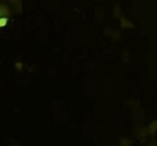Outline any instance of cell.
<instances>
[{
	"label": "cell",
	"instance_id": "1",
	"mask_svg": "<svg viewBox=\"0 0 157 146\" xmlns=\"http://www.w3.org/2000/svg\"><path fill=\"white\" fill-rule=\"evenodd\" d=\"M6 15H7V16L11 15V10H10L7 6L0 4V18H1V17H5Z\"/></svg>",
	"mask_w": 157,
	"mask_h": 146
},
{
	"label": "cell",
	"instance_id": "2",
	"mask_svg": "<svg viewBox=\"0 0 157 146\" xmlns=\"http://www.w3.org/2000/svg\"><path fill=\"white\" fill-rule=\"evenodd\" d=\"M121 25L123 28H133V23L129 22L128 20H126L124 17H121Z\"/></svg>",
	"mask_w": 157,
	"mask_h": 146
},
{
	"label": "cell",
	"instance_id": "3",
	"mask_svg": "<svg viewBox=\"0 0 157 146\" xmlns=\"http://www.w3.org/2000/svg\"><path fill=\"white\" fill-rule=\"evenodd\" d=\"M156 125H157L156 121H154V123L150 125V127H149V133H150V134H154V133L156 132Z\"/></svg>",
	"mask_w": 157,
	"mask_h": 146
},
{
	"label": "cell",
	"instance_id": "4",
	"mask_svg": "<svg viewBox=\"0 0 157 146\" xmlns=\"http://www.w3.org/2000/svg\"><path fill=\"white\" fill-rule=\"evenodd\" d=\"M7 18L6 17H1L0 18V28H2V27H5L6 24H7Z\"/></svg>",
	"mask_w": 157,
	"mask_h": 146
},
{
	"label": "cell",
	"instance_id": "5",
	"mask_svg": "<svg viewBox=\"0 0 157 146\" xmlns=\"http://www.w3.org/2000/svg\"><path fill=\"white\" fill-rule=\"evenodd\" d=\"M121 146H131V140H128V139H122Z\"/></svg>",
	"mask_w": 157,
	"mask_h": 146
},
{
	"label": "cell",
	"instance_id": "6",
	"mask_svg": "<svg viewBox=\"0 0 157 146\" xmlns=\"http://www.w3.org/2000/svg\"><path fill=\"white\" fill-rule=\"evenodd\" d=\"M16 68L18 69V70H22V68H23V64L21 62H18V63H16Z\"/></svg>",
	"mask_w": 157,
	"mask_h": 146
}]
</instances>
